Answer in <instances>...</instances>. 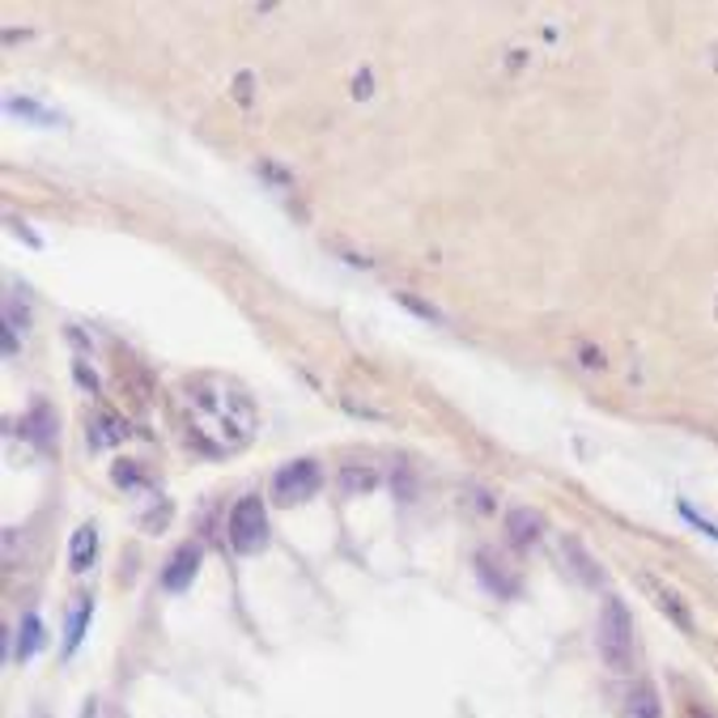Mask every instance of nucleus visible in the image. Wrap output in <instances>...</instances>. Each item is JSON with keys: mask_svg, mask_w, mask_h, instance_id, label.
Listing matches in <instances>:
<instances>
[{"mask_svg": "<svg viewBox=\"0 0 718 718\" xmlns=\"http://www.w3.org/2000/svg\"><path fill=\"white\" fill-rule=\"evenodd\" d=\"M506 531H511L515 545H531V540L540 536V515H531L527 506H519V511L506 515Z\"/></svg>", "mask_w": 718, "mask_h": 718, "instance_id": "f8f14e48", "label": "nucleus"}, {"mask_svg": "<svg viewBox=\"0 0 718 718\" xmlns=\"http://www.w3.org/2000/svg\"><path fill=\"white\" fill-rule=\"evenodd\" d=\"M230 545L239 553H260L268 545V511L260 498H239V506L230 511Z\"/></svg>", "mask_w": 718, "mask_h": 718, "instance_id": "7ed1b4c3", "label": "nucleus"}, {"mask_svg": "<svg viewBox=\"0 0 718 718\" xmlns=\"http://www.w3.org/2000/svg\"><path fill=\"white\" fill-rule=\"evenodd\" d=\"M196 570H200V545H183V549H175V558L161 565V587L166 591H188L192 578H196Z\"/></svg>", "mask_w": 718, "mask_h": 718, "instance_id": "39448f33", "label": "nucleus"}, {"mask_svg": "<svg viewBox=\"0 0 718 718\" xmlns=\"http://www.w3.org/2000/svg\"><path fill=\"white\" fill-rule=\"evenodd\" d=\"M625 718H663V706H659V693L650 684H638L625 702Z\"/></svg>", "mask_w": 718, "mask_h": 718, "instance_id": "9d476101", "label": "nucleus"}, {"mask_svg": "<svg viewBox=\"0 0 718 718\" xmlns=\"http://www.w3.org/2000/svg\"><path fill=\"white\" fill-rule=\"evenodd\" d=\"M89 617H94V603H89V599H77V608L69 612V630H64V655H73V650L81 646Z\"/></svg>", "mask_w": 718, "mask_h": 718, "instance_id": "ddd939ff", "label": "nucleus"}, {"mask_svg": "<svg viewBox=\"0 0 718 718\" xmlns=\"http://www.w3.org/2000/svg\"><path fill=\"white\" fill-rule=\"evenodd\" d=\"M43 646V621L31 612V617H22V630H17V650H13V659H31V655H39Z\"/></svg>", "mask_w": 718, "mask_h": 718, "instance_id": "9b49d317", "label": "nucleus"}, {"mask_svg": "<svg viewBox=\"0 0 718 718\" xmlns=\"http://www.w3.org/2000/svg\"><path fill=\"white\" fill-rule=\"evenodd\" d=\"M689 718H710V715H689Z\"/></svg>", "mask_w": 718, "mask_h": 718, "instance_id": "f3484780", "label": "nucleus"}, {"mask_svg": "<svg viewBox=\"0 0 718 718\" xmlns=\"http://www.w3.org/2000/svg\"><path fill=\"white\" fill-rule=\"evenodd\" d=\"M183 430L204 455H235L255 439V404L235 379L200 374L179 387Z\"/></svg>", "mask_w": 718, "mask_h": 718, "instance_id": "f257e3e1", "label": "nucleus"}, {"mask_svg": "<svg viewBox=\"0 0 718 718\" xmlns=\"http://www.w3.org/2000/svg\"><path fill=\"white\" fill-rule=\"evenodd\" d=\"M9 111H13V116H26V120L43 123V128H51V123H56V116H51V111H43L39 103H31V98H9Z\"/></svg>", "mask_w": 718, "mask_h": 718, "instance_id": "4468645a", "label": "nucleus"}, {"mask_svg": "<svg viewBox=\"0 0 718 718\" xmlns=\"http://www.w3.org/2000/svg\"><path fill=\"white\" fill-rule=\"evenodd\" d=\"M94 553H98V527H77L73 531V545H69V561H73V570L77 574H85L89 570V561H94Z\"/></svg>", "mask_w": 718, "mask_h": 718, "instance_id": "1a4fd4ad", "label": "nucleus"}, {"mask_svg": "<svg viewBox=\"0 0 718 718\" xmlns=\"http://www.w3.org/2000/svg\"><path fill=\"white\" fill-rule=\"evenodd\" d=\"M596 646H599V659L612 672H630L634 668V617H630V608H625L621 596L603 599L596 621Z\"/></svg>", "mask_w": 718, "mask_h": 718, "instance_id": "f03ea898", "label": "nucleus"}, {"mask_svg": "<svg viewBox=\"0 0 718 718\" xmlns=\"http://www.w3.org/2000/svg\"><path fill=\"white\" fill-rule=\"evenodd\" d=\"M123 434H128V426H123L116 412H98V417L89 421V446H94V451L116 446V442H123Z\"/></svg>", "mask_w": 718, "mask_h": 718, "instance_id": "6e6552de", "label": "nucleus"}, {"mask_svg": "<svg viewBox=\"0 0 718 718\" xmlns=\"http://www.w3.org/2000/svg\"><path fill=\"white\" fill-rule=\"evenodd\" d=\"M399 302H404V307H412V311H417V315H426V320H442L434 307H421V302H417V298H408V294H399Z\"/></svg>", "mask_w": 718, "mask_h": 718, "instance_id": "dca6fc26", "label": "nucleus"}, {"mask_svg": "<svg viewBox=\"0 0 718 718\" xmlns=\"http://www.w3.org/2000/svg\"><path fill=\"white\" fill-rule=\"evenodd\" d=\"M374 484H379V472H374V468H345V489H349V493H366V489H374Z\"/></svg>", "mask_w": 718, "mask_h": 718, "instance_id": "2eb2a0df", "label": "nucleus"}, {"mask_svg": "<svg viewBox=\"0 0 718 718\" xmlns=\"http://www.w3.org/2000/svg\"><path fill=\"white\" fill-rule=\"evenodd\" d=\"M35 718H43V715H35Z\"/></svg>", "mask_w": 718, "mask_h": 718, "instance_id": "a211bd4d", "label": "nucleus"}, {"mask_svg": "<svg viewBox=\"0 0 718 718\" xmlns=\"http://www.w3.org/2000/svg\"><path fill=\"white\" fill-rule=\"evenodd\" d=\"M646 583V591H650V599H655V608L659 612H668L672 617V625H680L684 634H693V617H689V608L680 603V596L672 591V587H663V583H655V578H642Z\"/></svg>", "mask_w": 718, "mask_h": 718, "instance_id": "423d86ee", "label": "nucleus"}, {"mask_svg": "<svg viewBox=\"0 0 718 718\" xmlns=\"http://www.w3.org/2000/svg\"><path fill=\"white\" fill-rule=\"evenodd\" d=\"M320 464L315 459H294V464H285L277 468V477H273V498L285 502V506H294V502H307V498H315L320 493Z\"/></svg>", "mask_w": 718, "mask_h": 718, "instance_id": "20e7f679", "label": "nucleus"}, {"mask_svg": "<svg viewBox=\"0 0 718 718\" xmlns=\"http://www.w3.org/2000/svg\"><path fill=\"white\" fill-rule=\"evenodd\" d=\"M22 434L35 442L39 451H47V446L56 442V412H51L47 404H35V408L26 412V421H22Z\"/></svg>", "mask_w": 718, "mask_h": 718, "instance_id": "0eeeda50", "label": "nucleus"}]
</instances>
